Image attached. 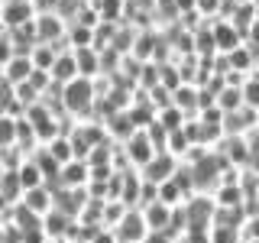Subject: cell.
Instances as JSON below:
<instances>
[{
  "label": "cell",
  "instance_id": "6da1fadb",
  "mask_svg": "<svg viewBox=\"0 0 259 243\" xmlns=\"http://www.w3.org/2000/svg\"><path fill=\"white\" fill-rule=\"evenodd\" d=\"M113 233L120 237V243H143L149 237V224L143 217V208H130L123 214V221L113 227Z\"/></svg>",
  "mask_w": 259,
  "mask_h": 243
},
{
  "label": "cell",
  "instance_id": "7a4b0ae2",
  "mask_svg": "<svg viewBox=\"0 0 259 243\" xmlns=\"http://www.w3.org/2000/svg\"><path fill=\"white\" fill-rule=\"evenodd\" d=\"M240 233H243V243H259V211L256 214H246Z\"/></svg>",
  "mask_w": 259,
  "mask_h": 243
},
{
  "label": "cell",
  "instance_id": "3957f363",
  "mask_svg": "<svg viewBox=\"0 0 259 243\" xmlns=\"http://www.w3.org/2000/svg\"><path fill=\"white\" fill-rule=\"evenodd\" d=\"M16 130H20V124H13L10 117H0V143L13 146L16 143Z\"/></svg>",
  "mask_w": 259,
  "mask_h": 243
},
{
  "label": "cell",
  "instance_id": "277c9868",
  "mask_svg": "<svg viewBox=\"0 0 259 243\" xmlns=\"http://www.w3.org/2000/svg\"><path fill=\"white\" fill-rule=\"evenodd\" d=\"M7 68H10V75H7L10 81H23V78H29V68H32V65H29V62H23V59H16V62L7 65Z\"/></svg>",
  "mask_w": 259,
  "mask_h": 243
},
{
  "label": "cell",
  "instance_id": "5b68a950",
  "mask_svg": "<svg viewBox=\"0 0 259 243\" xmlns=\"http://www.w3.org/2000/svg\"><path fill=\"white\" fill-rule=\"evenodd\" d=\"M243 101H246L249 107L259 113V85H256V81H253V85H246V91H243Z\"/></svg>",
  "mask_w": 259,
  "mask_h": 243
},
{
  "label": "cell",
  "instance_id": "8992f818",
  "mask_svg": "<svg viewBox=\"0 0 259 243\" xmlns=\"http://www.w3.org/2000/svg\"><path fill=\"white\" fill-rule=\"evenodd\" d=\"M88 243H120V237L110 230V227H101V230H97V233H94V237L88 240Z\"/></svg>",
  "mask_w": 259,
  "mask_h": 243
},
{
  "label": "cell",
  "instance_id": "52a82bcc",
  "mask_svg": "<svg viewBox=\"0 0 259 243\" xmlns=\"http://www.w3.org/2000/svg\"><path fill=\"white\" fill-rule=\"evenodd\" d=\"M256 208H259V191H256Z\"/></svg>",
  "mask_w": 259,
  "mask_h": 243
},
{
  "label": "cell",
  "instance_id": "ba28073f",
  "mask_svg": "<svg viewBox=\"0 0 259 243\" xmlns=\"http://www.w3.org/2000/svg\"><path fill=\"white\" fill-rule=\"evenodd\" d=\"M75 243H88V240H75Z\"/></svg>",
  "mask_w": 259,
  "mask_h": 243
},
{
  "label": "cell",
  "instance_id": "9c48e42d",
  "mask_svg": "<svg viewBox=\"0 0 259 243\" xmlns=\"http://www.w3.org/2000/svg\"><path fill=\"white\" fill-rule=\"evenodd\" d=\"M175 243H182V240H175Z\"/></svg>",
  "mask_w": 259,
  "mask_h": 243
}]
</instances>
